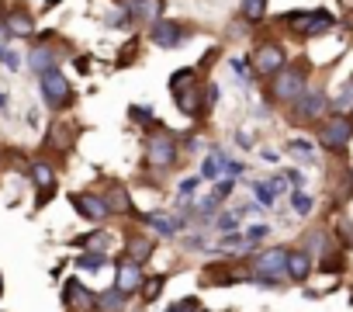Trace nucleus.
<instances>
[{"label":"nucleus","mask_w":353,"mask_h":312,"mask_svg":"<svg viewBox=\"0 0 353 312\" xmlns=\"http://www.w3.org/2000/svg\"><path fill=\"white\" fill-rule=\"evenodd\" d=\"M39 87H42V97H46L49 108H66V104L73 101V87H70V80L63 77L59 66L46 70V73L39 77Z\"/></svg>","instance_id":"nucleus-1"},{"label":"nucleus","mask_w":353,"mask_h":312,"mask_svg":"<svg viewBox=\"0 0 353 312\" xmlns=\"http://www.w3.org/2000/svg\"><path fill=\"white\" fill-rule=\"evenodd\" d=\"M288 250L284 246H270V250H263L260 257H256V264H253V277H274V281H281V277H288Z\"/></svg>","instance_id":"nucleus-2"},{"label":"nucleus","mask_w":353,"mask_h":312,"mask_svg":"<svg viewBox=\"0 0 353 312\" xmlns=\"http://www.w3.org/2000/svg\"><path fill=\"white\" fill-rule=\"evenodd\" d=\"M145 160L152 167H173L176 164V142L170 132H152L145 142Z\"/></svg>","instance_id":"nucleus-3"},{"label":"nucleus","mask_w":353,"mask_h":312,"mask_svg":"<svg viewBox=\"0 0 353 312\" xmlns=\"http://www.w3.org/2000/svg\"><path fill=\"white\" fill-rule=\"evenodd\" d=\"M270 94L277 101H288V104H298V97L305 94V77L298 70H281L270 84Z\"/></svg>","instance_id":"nucleus-4"},{"label":"nucleus","mask_w":353,"mask_h":312,"mask_svg":"<svg viewBox=\"0 0 353 312\" xmlns=\"http://www.w3.org/2000/svg\"><path fill=\"white\" fill-rule=\"evenodd\" d=\"M350 139H353V121H350V118H343V115L329 118V121H325V128L319 132V142H322L325 149H343Z\"/></svg>","instance_id":"nucleus-5"},{"label":"nucleus","mask_w":353,"mask_h":312,"mask_svg":"<svg viewBox=\"0 0 353 312\" xmlns=\"http://www.w3.org/2000/svg\"><path fill=\"white\" fill-rule=\"evenodd\" d=\"M142 264L139 260H132V257H125L121 264H118V281H114V288L118 291H125V295H132V291H139L142 288Z\"/></svg>","instance_id":"nucleus-6"},{"label":"nucleus","mask_w":353,"mask_h":312,"mask_svg":"<svg viewBox=\"0 0 353 312\" xmlns=\"http://www.w3.org/2000/svg\"><path fill=\"white\" fill-rule=\"evenodd\" d=\"M70 202H73V208H77L83 219H90V222H101L104 215H111L108 202H104V198H97V195H73Z\"/></svg>","instance_id":"nucleus-7"},{"label":"nucleus","mask_w":353,"mask_h":312,"mask_svg":"<svg viewBox=\"0 0 353 312\" xmlns=\"http://www.w3.org/2000/svg\"><path fill=\"white\" fill-rule=\"evenodd\" d=\"M149 35H152V42H156L159 49H176V46L184 42V28L176 25V21H156Z\"/></svg>","instance_id":"nucleus-8"},{"label":"nucleus","mask_w":353,"mask_h":312,"mask_svg":"<svg viewBox=\"0 0 353 312\" xmlns=\"http://www.w3.org/2000/svg\"><path fill=\"white\" fill-rule=\"evenodd\" d=\"M256 73H281L284 70V49L281 46H274V42H267V46H260L256 49Z\"/></svg>","instance_id":"nucleus-9"},{"label":"nucleus","mask_w":353,"mask_h":312,"mask_svg":"<svg viewBox=\"0 0 353 312\" xmlns=\"http://www.w3.org/2000/svg\"><path fill=\"white\" fill-rule=\"evenodd\" d=\"M294 111H298L301 118H319V115L325 111V94H322V90H305V94L298 97Z\"/></svg>","instance_id":"nucleus-10"},{"label":"nucleus","mask_w":353,"mask_h":312,"mask_svg":"<svg viewBox=\"0 0 353 312\" xmlns=\"http://www.w3.org/2000/svg\"><path fill=\"white\" fill-rule=\"evenodd\" d=\"M332 28H336V18L329 11H308V21H305L301 35H325Z\"/></svg>","instance_id":"nucleus-11"},{"label":"nucleus","mask_w":353,"mask_h":312,"mask_svg":"<svg viewBox=\"0 0 353 312\" xmlns=\"http://www.w3.org/2000/svg\"><path fill=\"white\" fill-rule=\"evenodd\" d=\"M308 274H312V257H308V250L291 253V257H288V277L301 284V281H308Z\"/></svg>","instance_id":"nucleus-12"},{"label":"nucleus","mask_w":353,"mask_h":312,"mask_svg":"<svg viewBox=\"0 0 353 312\" xmlns=\"http://www.w3.org/2000/svg\"><path fill=\"white\" fill-rule=\"evenodd\" d=\"M63 291H66V295H63V298H66V305H77V309H94V298H90V291H87V288H83L77 277H70Z\"/></svg>","instance_id":"nucleus-13"},{"label":"nucleus","mask_w":353,"mask_h":312,"mask_svg":"<svg viewBox=\"0 0 353 312\" xmlns=\"http://www.w3.org/2000/svg\"><path fill=\"white\" fill-rule=\"evenodd\" d=\"M125 302H128V295H125V291L108 288V291H101V295L94 298V309H101V312H121V309H125Z\"/></svg>","instance_id":"nucleus-14"},{"label":"nucleus","mask_w":353,"mask_h":312,"mask_svg":"<svg viewBox=\"0 0 353 312\" xmlns=\"http://www.w3.org/2000/svg\"><path fill=\"white\" fill-rule=\"evenodd\" d=\"M139 219H142L145 226H152V229H156L159 236H173L176 229H181V222H176V219H166L163 212H142Z\"/></svg>","instance_id":"nucleus-15"},{"label":"nucleus","mask_w":353,"mask_h":312,"mask_svg":"<svg viewBox=\"0 0 353 312\" xmlns=\"http://www.w3.org/2000/svg\"><path fill=\"white\" fill-rule=\"evenodd\" d=\"M159 11H163V0H128V14H139L145 21H159Z\"/></svg>","instance_id":"nucleus-16"},{"label":"nucleus","mask_w":353,"mask_h":312,"mask_svg":"<svg viewBox=\"0 0 353 312\" xmlns=\"http://www.w3.org/2000/svg\"><path fill=\"white\" fill-rule=\"evenodd\" d=\"M229 170V156L222 153V149H215V153H208V160H205V167H201V174L208 177V181H215V177H222Z\"/></svg>","instance_id":"nucleus-17"},{"label":"nucleus","mask_w":353,"mask_h":312,"mask_svg":"<svg viewBox=\"0 0 353 312\" xmlns=\"http://www.w3.org/2000/svg\"><path fill=\"white\" fill-rule=\"evenodd\" d=\"M28 63H32V70L42 77L46 70H52V66H56V52H52L49 46H35V49H32V56H28Z\"/></svg>","instance_id":"nucleus-18"},{"label":"nucleus","mask_w":353,"mask_h":312,"mask_svg":"<svg viewBox=\"0 0 353 312\" xmlns=\"http://www.w3.org/2000/svg\"><path fill=\"white\" fill-rule=\"evenodd\" d=\"M176 104H181V111L191 115V118H198V115L205 111V104H201V90H198V87H188V94H181V101H176Z\"/></svg>","instance_id":"nucleus-19"},{"label":"nucleus","mask_w":353,"mask_h":312,"mask_svg":"<svg viewBox=\"0 0 353 312\" xmlns=\"http://www.w3.org/2000/svg\"><path fill=\"white\" fill-rule=\"evenodd\" d=\"M8 35H32L35 32V21L25 14V11H18V14H8Z\"/></svg>","instance_id":"nucleus-20"},{"label":"nucleus","mask_w":353,"mask_h":312,"mask_svg":"<svg viewBox=\"0 0 353 312\" xmlns=\"http://www.w3.org/2000/svg\"><path fill=\"white\" fill-rule=\"evenodd\" d=\"M239 11L250 25H260L263 14H267V0H239Z\"/></svg>","instance_id":"nucleus-21"},{"label":"nucleus","mask_w":353,"mask_h":312,"mask_svg":"<svg viewBox=\"0 0 353 312\" xmlns=\"http://www.w3.org/2000/svg\"><path fill=\"white\" fill-rule=\"evenodd\" d=\"M152 246H156L152 240H145V236H132V240H128V257L142 264V260L152 257Z\"/></svg>","instance_id":"nucleus-22"},{"label":"nucleus","mask_w":353,"mask_h":312,"mask_svg":"<svg viewBox=\"0 0 353 312\" xmlns=\"http://www.w3.org/2000/svg\"><path fill=\"white\" fill-rule=\"evenodd\" d=\"M104 202H108L111 212H128V215H132V202H128V191H125V188H114Z\"/></svg>","instance_id":"nucleus-23"},{"label":"nucleus","mask_w":353,"mask_h":312,"mask_svg":"<svg viewBox=\"0 0 353 312\" xmlns=\"http://www.w3.org/2000/svg\"><path fill=\"white\" fill-rule=\"evenodd\" d=\"M163 284H166V281H163V274H152V277H145V281H142V288H139V291H142V298H145V302H156V298L163 295Z\"/></svg>","instance_id":"nucleus-24"},{"label":"nucleus","mask_w":353,"mask_h":312,"mask_svg":"<svg viewBox=\"0 0 353 312\" xmlns=\"http://www.w3.org/2000/svg\"><path fill=\"white\" fill-rule=\"evenodd\" d=\"M194 80H198V77H194V70H188V66H184V70H176V73H173L170 90H173L176 97H181V94H184V84H188V87H194Z\"/></svg>","instance_id":"nucleus-25"},{"label":"nucleus","mask_w":353,"mask_h":312,"mask_svg":"<svg viewBox=\"0 0 353 312\" xmlns=\"http://www.w3.org/2000/svg\"><path fill=\"white\" fill-rule=\"evenodd\" d=\"M104 260H108V253H94V250H90V253H80V257H77V267L94 274V271H101V267H104Z\"/></svg>","instance_id":"nucleus-26"},{"label":"nucleus","mask_w":353,"mask_h":312,"mask_svg":"<svg viewBox=\"0 0 353 312\" xmlns=\"http://www.w3.org/2000/svg\"><path fill=\"white\" fill-rule=\"evenodd\" d=\"M32 181L39 184V191H42V188H52V181H56V177H52V167L35 164V167H32Z\"/></svg>","instance_id":"nucleus-27"},{"label":"nucleus","mask_w":353,"mask_h":312,"mask_svg":"<svg viewBox=\"0 0 353 312\" xmlns=\"http://www.w3.org/2000/svg\"><path fill=\"white\" fill-rule=\"evenodd\" d=\"M49 142H52V146H59V149H66V146H70V125H52Z\"/></svg>","instance_id":"nucleus-28"},{"label":"nucleus","mask_w":353,"mask_h":312,"mask_svg":"<svg viewBox=\"0 0 353 312\" xmlns=\"http://www.w3.org/2000/svg\"><path fill=\"white\" fill-rule=\"evenodd\" d=\"M291 208H294L298 215H308V212H312V198H308L305 191H291Z\"/></svg>","instance_id":"nucleus-29"},{"label":"nucleus","mask_w":353,"mask_h":312,"mask_svg":"<svg viewBox=\"0 0 353 312\" xmlns=\"http://www.w3.org/2000/svg\"><path fill=\"white\" fill-rule=\"evenodd\" d=\"M239 219H243V212H225V215H219V219H215V229L232 233V229L239 226Z\"/></svg>","instance_id":"nucleus-30"},{"label":"nucleus","mask_w":353,"mask_h":312,"mask_svg":"<svg viewBox=\"0 0 353 312\" xmlns=\"http://www.w3.org/2000/svg\"><path fill=\"white\" fill-rule=\"evenodd\" d=\"M253 191H256V198H260V205H267V208H274V198H277V195H274V188H267L263 181H256V184H253Z\"/></svg>","instance_id":"nucleus-31"},{"label":"nucleus","mask_w":353,"mask_h":312,"mask_svg":"<svg viewBox=\"0 0 353 312\" xmlns=\"http://www.w3.org/2000/svg\"><path fill=\"white\" fill-rule=\"evenodd\" d=\"M229 66H232L236 80H243V84H250V80H253V73H250V63H246V59H232Z\"/></svg>","instance_id":"nucleus-32"},{"label":"nucleus","mask_w":353,"mask_h":312,"mask_svg":"<svg viewBox=\"0 0 353 312\" xmlns=\"http://www.w3.org/2000/svg\"><path fill=\"white\" fill-rule=\"evenodd\" d=\"M232 188H236V181H232V177H222V181L215 184L212 198H215V202H222V198H229V195H232Z\"/></svg>","instance_id":"nucleus-33"},{"label":"nucleus","mask_w":353,"mask_h":312,"mask_svg":"<svg viewBox=\"0 0 353 312\" xmlns=\"http://www.w3.org/2000/svg\"><path fill=\"white\" fill-rule=\"evenodd\" d=\"M166 312H198V302H194V298H184V302H176V305H170Z\"/></svg>","instance_id":"nucleus-34"},{"label":"nucleus","mask_w":353,"mask_h":312,"mask_svg":"<svg viewBox=\"0 0 353 312\" xmlns=\"http://www.w3.org/2000/svg\"><path fill=\"white\" fill-rule=\"evenodd\" d=\"M198 184H201L198 177H188V181H181V198H191V195L198 191Z\"/></svg>","instance_id":"nucleus-35"},{"label":"nucleus","mask_w":353,"mask_h":312,"mask_svg":"<svg viewBox=\"0 0 353 312\" xmlns=\"http://www.w3.org/2000/svg\"><path fill=\"white\" fill-rule=\"evenodd\" d=\"M336 104H339V108H350V104H353V80L343 87V94H339V101H336Z\"/></svg>","instance_id":"nucleus-36"},{"label":"nucleus","mask_w":353,"mask_h":312,"mask_svg":"<svg viewBox=\"0 0 353 312\" xmlns=\"http://www.w3.org/2000/svg\"><path fill=\"white\" fill-rule=\"evenodd\" d=\"M0 63H4L8 70H18V56H14L11 49H4V52H0Z\"/></svg>","instance_id":"nucleus-37"},{"label":"nucleus","mask_w":353,"mask_h":312,"mask_svg":"<svg viewBox=\"0 0 353 312\" xmlns=\"http://www.w3.org/2000/svg\"><path fill=\"white\" fill-rule=\"evenodd\" d=\"M236 146L250 149V146H253V135H250V132H236Z\"/></svg>","instance_id":"nucleus-38"},{"label":"nucleus","mask_w":353,"mask_h":312,"mask_svg":"<svg viewBox=\"0 0 353 312\" xmlns=\"http://www.w3.org/2000/svg\"><path fill=\"white\" fill-rule=\"evenodd\" d=\"M184 243H188V250H205V243H201V236H188Z\"/></svg>","instance_id":"nucleus-39"},{"label":"nucleus","mask_w":353,"mask_h":312,"mask_svg":"<svg viewBox=\"0 0 353 312\" xmlns=\"http://www.w3.org/2000/svg\"><path fill=\"white\" fill-rule=\"evenodd\" d=\"M260 160H263V164H277V153H274V149H263Z\"/></svg>","instance_id":"nucleus-40"},{"label":"nucleus","mask_w":353,"mask_h":312,"mask_svg":"<svg viewBox=\"0 0 353 312\" xmlns=\"http://www.w3.org/2000/svg\"><path fill=\"white\" fill-rule=\"evenodd\" d=\"M284 191H288V181L277 177V181H274V195H284Z\"/></svg>","instance_id":"nucleus-41"},{"label":"nucleus","mask_w":353,"mask_h":312,"mask_svg":"<svg viewBox=\"0 0 353 312\" xmlns=\"http://www.w3.org/2000/svg\"><path fill=\"white\" fill-rule=\"evenodd\" d=\"M0 111H4V115L11 111V97H8V94H0Z\"/></svg>","instance_id":"nucleus-42"},{"label":"nucleus","mask_w":353,"mask_h":312,"mask_svg":"<svg viewBox=\"0 0 353 312\" xmlns=\"http://www.w3.org/2000/svg\"><path fill=\"white\" fill-rule=\"evenodd\" d=\"M229 174L236 177V174H243V164H236V160H229Z\"/></svg>","instance_id":"nucleus-43"},{"label":"nucleus","mask_w":353,"mask_h":312,"mask_svg":"<svg viewBox=\"0 0 353 312\" xmlns=\"http://www.w3.org/2000/svg\"><path fill=\"white\" fill-rule=\"evenodd\" d=\"M0 295H4V274H0Z\"/></svg>","instance_id":"nucleus-44"},{"label":"nucleus","mask_w":353,"mask_h":312,"mask_svg":"<svg viewBox=\"0 0 353 312\" xmlns=\"http://www.w3.org/2000/svg\"><path fill=\"white\" fill-rule=\"evenodd\" d=\"M0 52H4V46H0Z\"/></svg>","instance_id":"nucleus-45"}]
</instances>
